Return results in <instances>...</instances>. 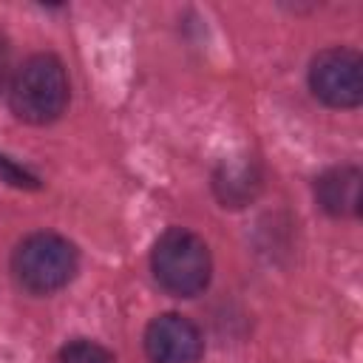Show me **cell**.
I'll return each mask as SVG.
<instances>
[{"instance_id": "cell-1", "label": "cell", "mask_w": 363, "mask_h": 363, "mask_svg": "<svg viewBox=\"0 0 363 363\" xmlns=\"http://www.w3.org/2000/svg\"><path fill=\"white\" fill-rule=\"evenodd\" d=\"M71 85L60 57L31 54L9 82V108L26 125H51L68 108Z\"/></svg>"}, {"instance_id": "cell-2", "label": "cell", "mask_w": 363, "mask_h": 363, "mask_svg": "<svg viewBox=\"0 0 363 363\" xmlns=\"http://www.w3.org/2000/svg\"><path fill=\"white\" fill-rule=\"evenodd\" d=\"M150 272L167 295L196 298L207 289L213 275L210 247L193 230L170 227L156 238L150 250Z\"/></svg>"}, {"instance_id": "cell-3", "label": "cell", "mask_w": 363, "mask_h": 363, "mask_svg": "<svg viewBox=\"0 0 363 363\" xmlns=\"http://www.w3.org/2000/svg\"><path fill=\"white\" fill-rule=\"evenodd\" d=\"M79 252L60 233H31L11 252L14 281L31 295H51L77 275Z\"/></svg>"}, {"instance_id": "cell-4", "label": "cell", "mask_w": 363, "mask_h": 363, "mask_svg": "<svg viewBox=\"0 0 363 363\" xmlns=\"http://www.w3.org/2000/svg\"><path fill=\"white\" fill-rule=\"evenodd\" d=\"M309 91L326 108H357L363 102V60L354 48L332 45L309 62Z\"/></svg>"}, {"instance_id": "cell-5", "label": "cell", "mask_w": 363, "mask_h": 363, "mask_svg": "<svg viewBox=\"0 0 363 363\" xmlns=\"http://www.w3.org/2000/svg\"><path fill=\"white\" fill-rule=\"evenodd\" d=\"M145 354L150 363H199L204 354V335L187 315L164 312L145 329Z\"/></svg>"}, {"instance_id": "cell-6", "label": "cell", "mask_w": 363, "mask_h": 363, "mask_svg": "<svg viewBox=\"0 0 363 363\" xmlns=\"http://www.w3.org/2000/svg\"><path fill=\"white\" fill-rule=\"evenodd\" d=\"M261 187H264V170H261L258 159H252V156L224 159L213 170V193L221 201V207L241 210L250 201H255Z\"/></svg>"}, {"instance_id": "cell-7", "label": "cell", "mask_w": 363, "mask_h": 363, "mask_svg": "<svg viewBox=\"0 0 363 363\" xmlns=\"http://www.w3.org/2000/svg\"><path fill=\"white\" fill-rule=\"evenodd\" d=\"M360 167L357 164H337L323 170L315 184L318 207L332 218H357L360 216Z\"/></svg>"}, {"instance_id": "cell-8", "label": "cell", "mask_w": 363, "mask_h": 363, "mask_svg": "<svg viewBox=\"0 0 363 363\" xmlns=\"http://www.w3.org/2000/svg\"><path fill=\"white\" fill-rule=\"evenodd\" d=\"M57 363H116V357L102 343L88 340V337H77L60 349Z\"/></svg>"}, {"instance_id": "cell-9", "label": "cell", "mask_w": 363, "mask_h": 363, "mask_svg": "<svg viewBox=\"0 0 363 363\" xmlns=\"http://www.w3.org/2000/svg\"><path fill=\"white\" fill-rule=\"evenodd\" d=\"M0 179L9 182V184H14V187H40L37 176H31L28 170L17 167V164H14L11 159H6V156H0Z\"/></svg>"}, {"instance_id": "cell-10", "label": "cell", "mask_w": 363, "mask_h": 363, "mask_svg": "<svg viewBox=\"0 0 363 363\" xmlns=\"http://www.w3.org/2000/svg\"><path fill=\"white\" fill-rule=\"evenodd\" d=\"M11 45L6 37H0V91L11 82Z\"/></svg>"}]
</instances>
